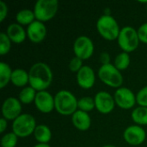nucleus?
Wrapping results in <instances>:
<instances>
[{
	"instance_id": "1",
	"label": "nucleus",
	"mask_w": 147,
	"mask_h": 147,
	"mask_svg": "<svg viewBox=\"0 0 147 147\" xmlns=\"http://www.w3.org/2000/svg\"><path fill=\"white\" fill-rule=\"evenodd\" d=\"M29 85L36 91L47 90L50 87L53 74L50 66L44 62L34 63L28 71Z\"/></svg>"
},
{
	"instance_id": "2",
	"label": "nucleus",
	"mask_w": 147,
	"mask_h": 147,
	"mask_svg": "<svg viewBox=\"0 0 147 147\" xmlns=\"http://www.w3.org/2000/svg\"><path fill=\"white\" fill-rule=\"evenodd\" d=\"M78 99L67 90H60L54 96L55 110L61 115H72L78 109Z\"/></svg>"
},
{
	"instance_id": "3",
	"label": "nucleus",
	"mask_w": 147,
	"mask_h": 147,
	"mask_svg": "<svg viewBox=\"0 0 147 147\" xmlns=\"http://www.w3.org/2000/svg\"><path fill=\"white\" fill-rule=\"evenodd\" d=\"M121 28L116 19L111 15H102L96 21V30L99 34L107 40H117Z\"/></svg>"
},
{
	"instance_id": "4",
	"label": "nucleus",
	"mask_w": 147,
	"mask_h": 147,
	"mask_svg": "<svg viewBox=\"0 0 147 147\" xmlns=\"http://www.w3.org/2000/svg\"><path fill=\"white\" fill-rule=\"evenodd\" d=\"M117 42L122 52H134L140 43L138 30L132 26H125L121 28L120 34L117 38Z\"/></svg>"
},
{
	"instance_id": "5",
	"label": "nucleus",
	"mask_w": 147,
	"mask_h": 147,
	"mask_svg": "<svg viewBox=\"0 0 147 147\" xmlns=\"http://www.w3.org/2000/svg\"><path fill=\"white\" fill-rule=\"evenodd\" d=\"M99 79L107 86L118 89L121 87L124 78L123 76L114 64L102 65L97 71Z\"/></svg>"
},
{
	"instance_id": "6",
	"label": "nucleus",
	"mask_w": 147,
	"mask_h": 147,
	"mask_svg": "<svg viewBox=\"0 0 147 147\" xmlns=\"http://www.w3.org/2000/svg\"><path fill=\"white\" fill-rule=\"evenodd\" d=\"M36 127L35 118L30 114H22L13 121L11 125L12 132L18 138H27L34 134Z\"/></svg>"
},
{
	"instance_id": "7",
	"label": "nucleus",
	"mask_w": 147,
	"mask_h": 147,
	"mask_svg": "<svg viewBox=\"0 0 147 147\" xmlns=\"http://www.w3.org/2000/svg\"><path fill=\"white\" fill-rule=\"evenodd\" d=\"M59 9L58 0H38L34 6L35 19L41 22L52 20Z\"/></svg>"
},
{
	"instance_id": "8",
	"label": "nucleus",
	"mask_w": 147,
	"mask_h": 147,
	"mask_svg": "<svg viewBox=\"0 0 147 147\" xmlns=\"http://www.w3.org/2000/svg\"><path fill=\"white\" fill-rule=\"evenodd\" d=\"M73 53L76 57L81 59L82 60L89 59L92 57L95 46L93 40L87 35H80L76 38L73 42Z\"/></svg>"
},
{
	"instance_id": "9",
	"label": "nucleus",
	"mask_w": 147,
	"mask_h": 147,
	"mask_svg": "<svg viewBox=\"0 0 147 147\" xmlns=\"http://www.w3.org/2000/svg\"><path fill=\"white\" fill-rule=\"evenodd\" d=\"M115 104L122 109H131L137 103L136 95L127 87H120L116 89L114 94Z\"/></svg>"
},
{
	"instance_id": "10",
	"label": "nucleus",
	"mask_w": 147,
	"mask_h": 147,
	"mask_svg": "<svg viewBox=\"0 0 147 147\" xmlns=\"http://www.w3.org/2000/svg\"><path fill=\"white\" fill-rule=\"evenodd\" d=\"M22 103L18 98L10 96L6 98L2 104V115L7 121H15L22 115Z\"/></svg>"
},
{
	"instance_id": "11",
	"label": "nucleus",
	"mask_w": 147,
	"mask_h": 147,
	"mask_svg": "<svg viewBox=\"0 0 147 147\" xmlns=\"http://www.w3.org/2000/svg\"><path fill=\"white\" fill-rule=\"evenodd\" d=\"M146 133L145 129L139 125H131L123 132L124 140L130 146H138L142 145L146 140Z\"/></svg>"
},
{
	"instance_id": "12",
	"label": "nucleus",
	"mask_w": 147,
	"mask_h": 147,
	"mask_svg": "<svg viewBox=\"0 0 147 147\" xmlns=\"http://www.w3.org/2000/svg\"><path fill=\"white\" fill-rule=\"evenodd\" d=\"M94 100L96 110L102 115L110 114L116 105L114 96L103 90L97 92L94 96Z\"/></svg>"
},
{
	"instance_id": "13",
	"label": "nucleus",
	"mask_w": 147,
	"mask_h": 147,
	"mask_svg": "<svg viewBox=\"0 0 147 147\" xmlns=\"http://www.w3.org/2000/svg\"><path fill=\"white\" fill-rule=\"evenodd\" d=\"M34 105L40 113L49 114L55 109L54 96H53L47 90L37 91Z\"/></svg>"
},
{
	"instance_id": "14",
	"label": "nucleus",
	"mask_w": 147,
	"mask_h": 147,
	"mask_svg": "<svg viewBox=\"0 0 147 147\" xmlns=\"http://www.w3.org/2000/svg\"><path fill=\"white\" fill-rule=\"evenodd\" d=\"M27 35L29 40L34 44L42 42L47 34V29L44 22L35 20L27 28Z\"/></svg>"
},
{
	"instance_id": "15",
	"label": "nucleus",
	"mask_w": 147,
	"mask_h": 147,
	"mask_svg": "<svg viewBox=\"0 0 147 147\" xmlns=\"http://www.w3.org/2000/svg\"><path fill=\"white\" fill-rule=\"evenodd\" d=\"M78 86L84 90L91 89L96 83V73L92 67L84 65L76 76Z\"/></svg>"
},
{
	"instance_id": "16",
	"label": "nucleus",
	"mask_w": 147,
	"mask_h": 147,
	"mask_svg": "<svg viewBox=\"0 0 147 147\" xmlns=\"http://www.w3.org/2000/svg\"><path fill=\"white\" fill-rule=\"evenodd\" d=\"M6 34L12 43L21 44L25 41L27 35V30L23 28V26L20 25L17 22L10 23L7 27Z\"/></svg>"
},
{
	"instance_id": "17",
	"label": "nucleus",
	"mask_w": 147,
	"mask_h": 147,
	"mask_svg": "<svg viewBox=\"0 0 147 147\" xmlns=\"http://www.w3.org/2000/svg\"><path fill=\"white\" fill-rule=\"evenodd\" d=\"M71 123L79 131H87L91 126V118L89 113L82 110H77L71 115Z\"/></svg>"
},
{
	"instance_id": "18",
	"label": "nucleus",
	"mask_w": 147,
	"mask_h": 147,
	"mask_svg": "<svg viewBox=\"0 0 147 147\" xmlns=\"http://www.w3.org/2000/svg\"><path fill=\"white\" fill-rule=\"evenodd\" d=\"M10 83L16 87H26L29 84V75L28 72L22 68H16L13 70Z\"/></svg>"
},
{
	"instance_id": "19",
	"label": "nucleus",
	"mask_w": 147,
	"mask_h": 147,
	"mask_svg": "<svg viewBox=\"0 0 147 147\" xmlns=\"http://www.w3.org/2000/svg\"><path fill=\"white\" fill-rule=\"evenodd\" d=\"M34 136L35 140L40 144H48L52 140V131L50 127L45 124L37 125Z\"/></svg>"
},
{
	"instance_id": "20",
	"label": "nucleus",
	"mask_w": 147,
	"mask_h": 147,
	"mask_svg": "<svg viewBox=\"0 0 147 147\" xmlns=\"http://www.w3.org/2000/svg\"><path fill=\"white\" fill-rule=\"evenodd\" d=\"M16 22L22 26H28L36 19L34 10L29 9H22L16 13Z\"/></svg>"
},
{
	"instance_id": "21",
	"label": "nucleus",
	"mask_w": 147,
	"mask_h": 147,
	"mask_svg": "<svg viewBox=\"0 0 147 147\" xmlns=\"http://www.w3.org/2000/svg\"><path fill=\"white\" fill-rule=\"evenodd\" d=\"M131 117L133 121L140 127L147 126V108L138 106L132 110Z\"/></svg>"
},
{
	"instance_id": "22",
	"label": "nucleus",
	"mask_w": 147,
	"mask_h": 147,
	"mask_svg": "<svg viewBox=\"0 0 147 147\" xmlns=\"http://www.w3.org/2000/svg\"><path fill=\"white\" fill-rule=\"evenodd\" d=\"M37 91L30 85L26 86L21 90L18 94V99L22 104H31L34 102Z\"/></svg>"
},
{
	"instance_id": "23",
	"label": "nucleus",
	"mask_w": 147,
	"mask_h": 147,
	"mask_svg": "<svg viewBox=\"0 0 147 147\" xmlns=\"http://www.w3.org/2000/svg\"><path fill=\"white\" fill-rule=\"evenodd\" d=\"M12 71L13 70L7 63L5 62L0 63V88L1 89L6 87L10 82Z\"/></svg>"
},
{
	"instance_id": "24",
	"label": "nucleus",
	"mask_w": 147,
	"mask_h": 147,
	"mask_svg": "<svg viewBox=\"0 0 147 147\" xmlns=\"http://www.w3.org/2000/svg\"><path fill=\"white\" fill-rule=\"evenodd\" d=\"M131 64V57L128 53L121 52L118 53L114 60V65L119 71H125L127 70Z\"/></svg>"
},
{
	"instance_id": "25",
	"label": "nucleus",
	"mask_w": 147,
	"mask_h": 147,
	"mask_svg": "<svg viewBox=\"0 0 147 147\" xmlns=\"http://www.w3.org/2000/svg\"><path fill=\"white\" fill-rule=\"evenodd\" d=\"M78 110H82L84 112L89 113L96 109L94 97L90 96H83L78 99Z\"/></svg>"
},
{
	"instance_id": "26",
	"label": "nucleus",
	"mask_w": 147,
	"mask_h": 147,
	"mask_svg": "<svg viewBox=\"0 0 147 147\" xmlns=\"http://www.w3.org/2000/svg\"><path fill=\"white\" fill-rule=\"evenodd\" d=\"M18 142V137L13 133L9 132L3 134L1 138L2 147H16Z\"/></svg>"
},
{
	"instance_id": "27",
	"label": "nucleus",
	"mask_w": 147,
	"mask_h": 147,
	"mask_svg": "<svg viewBox=\"0 0 147 147\" xmlns=\"http://www.w3.org/2000/svg\"><path fill=\"white\" fill-rule=\"evenodd\" d=\"M11 40L8 37L6 32L0 33V54L2 56L9 53L11 48Z\"/></svg>"
},
{
	"instance_id": "28",
	"label": "nucleus",
	"mask_w": 147,
	"mask_h": 147,
	"mask_svg": "<svg viewBox=\"0 0 147 147\" xmlns=\"http://www.w3.org/2000/svg\"><path fill=\"white\" fill-rule=\"evenodd\" d=\"M137 103L139 106L147 108V85L141 88L136 94Z\"/></svg>"
},
{
	"instance_id": "29",
	"label": "nucleus",
	"mask_w": 147,
	"mask_h": 147,
	"mask_svg": "<svg viewBox=\"0 0 147 147\" xmlns=\"http://www.w3.org/2000/svg\"><path fill=\"white\" fill-rule=\"evenodd\" d=\"M83 61H84V60H82L81 59H79V58L74 56V57L70 60V62H69V65H68V66H69V70H70L71 71H72V72L78 73V72L81 70V68L84 66Z\"/></svg>"
},
{
	"instance_id": "30",
	"label": "nucleus",
	"mask_w": 147,
	"mask_h": 147,
	"mask_svg": "<svg viewBox=\"0 0 147 147\" xmlns=\"http://www.w3.org/2000/svg\"><path fill=\"white\" fill-rule=\"evenodd\" d=\"M138 35L140 42L147 44V22L141 24L138 28Z\"/></svg>"
},
{
	"instance_id": "31",
	"label": "nucleus",
	"mask_w": 147,
	"mask_h": 147,
	"mask_svg": "<svg viewBox=\"0 0 147 147\" xmlns=\"http://www.w3.org/2000/svg\"><path fill=\"white\" fill-rule=\"evenodd\" d=\"M8 11H9V9H8L7 3L4 1L1 0L0 1V22H3L5 20V18L7 17Z\"/></svg>"
},
{
	"instance_id": "32",
	"label": "nucleus",
	"mask_w": 147,
	"mask_h": 147,
	"mask_svg": "<svg viewBox=\"0 0 147 147\" xmlns=\"http://www.w3.org/2000/svg\"><path fill=\"white\" fill-rule=\"evenodd\" d=\"M99 59H100V62H101L102 65H109V64H111L110 63V59H111L110 54L108 52H102V53H101Z\"/></svg>"
},
{
	"instance_id": "33",
	"label": "nucleus",
	"mask_w": 147,
	"mask_h": 147,
	"mask_svg": "<svg viewBox=\"0 0 147 147\" xmlns=\"http://www.w3.org/2000/svg\"><path fill=\"white\" fill-rule=\"evenodd\" d=\"M7 127H8V121L3 117H2L0 120V134L4 133Z\"/></svg>"
},
{
	"instance_id": "34",
	"label": "nucleus",
	"mask_w": 147,
	"mask_h": 147,
	"mask_svg": "<svg viewBox=\"0 0 147 147\" xmlns=\"http://www.w3.org/2000/svg\"><path fill=\"white\" fill-rule=\"evenodd\" d=\"M33 147H51L50 145L48 144H40V143H37L36 145H34Z\"/></svg>"
},
{
	"instance_id": "35",
	"label": "nucleus",
	"mask_w": 147,
	"mask_h": 147,
	"mask_svg": "<svg viewBox=\"0 0 147 147\" xmlns=\"http://www.w3.org/2000/svg\"><path fill=\"white\" fill-rule=\"evenodd\" d=\"M102 147H117V146H114V145H105V146H103Z\"/></svg>"
}]
</instances>
